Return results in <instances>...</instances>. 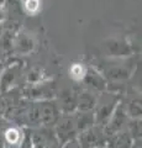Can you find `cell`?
Wrapping results in <instances>:
<instances>
[{
  "instance_id": "cell-1",
  "label": "cell",
  "mask_w": 142,
  "mask_h": 148,
  "mask_svg": "<svg viewBox=\"0 0 142 148\" xmlns=\"http://www.w3.org/2000/svg\"><path fill=\"white\" fill-rule=\"evenodd\" d=\"M119 103H120V96L115 92H109L106 90L100 92L98 95L97 104L93 109L95 125L104 127L109 121V119L111 117L114 110L116 109Z\"/></svg>"
},
{
  "instance_id": "cell-2",
  "label": "cell",
  "mask_w": 142,
  "mask_h": 148,
  "mask_svg": "<svg viewBox=\"0 0 142 148\" xmlns=\"http://www.w3.org/2000/svg\"><path fill=\"white\" fill-rule=\"evenodd\" d=\"M77 140L82 148H97L99 146L105 145L106 135L104 128L99 125H93L88 128L80 131L77 135Z\"/></svg>"
},
{
  "instance_id": "cell-3",
  "label": "cell",
  "mask_w": 142,
  "mask_h": 148,
  "mask_svg": "<svg viewBox=\"0 0 142 148\" xmlns=\"http://www.w3.org/2000/svg\"><path fill=\"white\" fill-rule=\"evenodd\" d=\"M53 131L56 133L61 146L68 140H71V138L77 137L78 131L75 127V121L73 114H62L57 123L54 125Z\"/></svg>"
},
{
  "instance_id": "cell-4",
  "label": "cell",
  "mask_w": 142,
  "mask_h": 148,
  "mask_svg": "<svg viewBox=\"0 0 142 148\" xmlns=\"http://www.w3.org/2000/svg\"><path fill=\"white\" fill-rule=\"evenodd\" d=\"M25 98L29 100H49L56 98V85L53 83H35L24 90Z\"/></svg>"
},
{
  "instance_id": "cell-5",
  "label": "cell",
  "mask_w": 142,
  "mask_h": 148,
  "mask_svg": "<svg viewBox=\"0 0 142 148\" xmlns=\"http://www.w3.org/2000/svg\"><path fill=\"white\" fill-rule=\"evenodd\" d=\"M40 115H41V126L53 128L54 125L61 117V110L54 99L41 100L40 101Z\"/></svg>"
},
{
  "instance_id": "cell-6",
  "label": "cell",
  "mask_w": 142,
  "mask_h": 148,
  "mask_svg": "<svg viewBox=\"0 0 142 148\" xmlns=\"http://www.w3.org/2000/svg\"><path fill=\"white\" fill-rule=\"evenodd\" d=\"M127 121H129V116H127L125 106H123V104L121 103V100H120V103L117 104L116 109L114 110L111 117L109 119V121L106 122V125L103 127L106 137L110 136V135H113V133H116L119 131H121V130H125L126 125H127Z\"/></svg>"
},
{
  "instance_id": "cell-7",
  "label": "cell",
  "mask_w": 142,
  "mask_h": 148,
  "mask_svg": "<svg viewBox=\"0 0 142 148\" xmlns=\"http://www.w3.org/2000/svg\"><path fill=\"white\" fill-rule=\"evenodd\" d=\"M56 103L62 114H73L77 110V91L71 88L56 94Z\"/></svg>"
},
{
  "instance_id": "cell-8",
  "label": "cell",
  "mask_w": 142,
  "mask_h": 148,
  "mask_svg": "<svg viewBox=\"0 0 142 148\" xmlns=\"http://www.w3.org/2000/svg\"><path fill=\"white\" fill-rule=\"evenodd\" d=\"M4 148H21L22 141H24L25 131L24 127L16 126V125H9L1 132Z\"/></svg>"
},
{
  "instance_id": "cell-9",
  "label": "cell",
  "mask_w": 142,
  "mask_h": 148,
  "mask_svg": "<svg viewBox=\"0 0 142 148\" xmlns=\"http://www.w3.org/2000/svg\"><path fill=\"white\" fill-rule=\"evenodd\" d=\"M83 82L88 89L98 92V94L105 91L108 88L106 79H105L99 72L94 71V69H86L84 78H83Z\"/></svg>"
},
{
  "instance_id": "cell-10",
  "label": "cell",
  "mask_w": 142,
  "mask_h": 148,
  "mask_svg": "<svg viewBox=\"0 0 142 148\" xmlns=\"http://www.w3.org/2000/svg\"><path fill=\"white\" fill-rule=\"evenodd\" d=\"M134 141L135 140L132 138V136L125 128L108 136L106 141H105V146L106 148H131Z\"/></svg>"
},
{
  "instance_id": "cell-11",
  "label": "cell",
  "mask_w": 142,
  "mask_h": 148,
  "mask_svg": "<svg viewBox=\"0 0 142 148\" xmlns=\"http://www.w3.org/2000/svg\"><path fill=\"white\" fill-rule=\"evenodd\" d=\"M98 92L93 90L85 89L77 91V110L79 111H91L94 109L98 100Z\"/></svg>"
},
{
  "instance_id": "cell-12",
  "label": "cell",
  "mask_w": 142,
  "mask_h": 148,
  "mask_svg": "<svg viewBox=\"0 0 142 148\" xmlns=\"http://www.w3.org/2000/svg\"><path fill=\"white\" fill-rule=\"evenodd\" d=\"M19 74L20 71L16 66L1 71V73H0V94H5V92L12 90Z\"/></svg>"
},
{
  "instance_id": "cell-13",
  "label": "cell",
  "mask_w": 142,
  "mask_h": 148,
  "mask_svg": "<svg viewBox=\"0 0 142 148\" xmlns=\"http://www.w3.org/2000/svg\"><path fill=\"white\" fill-rule=\"evenodd\" d=\"M26 128H35L41 126V115H40V101L30 100L27 104L26 114Z\"/></svg>"
},
{
  "instance_id": "cell-14",
  "label": "cell",
  "mask_w": 142,
  "mask_h": 148,
  "mask_svg": "<svg viewBox=\"0 0 142 148\" xmlns=\"http://www.w3.org/2000/svg\"><path fill=\"white\" fill-rule=\"evenodd\" d=\"M73 116H74V121H75V127L77 131L79 133L80 131L88 128L90 126L95 125V120H94V112L91 111H79L75 110L73 112Z\"/></svg>"
},
{
  "instance_id": "cell-15",
  "label": "cell",
  "mask_w": 142,
  "mask_h": 148,
  "mask_svg": "<svg viewBox=\"0 0 142 148\" xmlns=\"http://www.w3.org/2000/svg\"><path fill=\"white\" fill-rule=\"evenodd\" d=\"M130 75H131V71L125 67H111L109 69H105L103 77L105 79H109L111 82H121L130 78Z\"/></svg>"
},
{
  "instance_id": "cell-16",
  "label": "cell",
  "mask_w": 142,
  "mask_h": 148,
  "mask_svg": "<svg viewBox=\"0 0 142 148\" xmlns=\"http://www.w3.org/2000/svg\"><path fill=\"white\" fill-rule=\"evenodd\" d=\"M129 119H141L142 114V106H141V100L140 99H134L130 101L129 108L126 110Z\"/></svg>"
},
{
  "instance_id": "cell-17",
  "label": "cell",
  "mask_w": 142,
  "mask_h": 148,
  "mask_svg": "<svg viewBox=\"0 0 142 148\" xmlns=\"http://www.w3.org/2000/svg\"><path fill=\"white\" fill-rule=\"evenodd\" d=\"M85 71H86V69L82 66V64L75 63V64H73V66L69 68V77L72 78L73 80L80 82V80H83Z\"/></svg>"
},
{
  "instance_id": "cell-18",
  "label": "cell",
  "mask_w": 142,
  "mask_h": 148,
  "mask_svg": "<svg viewBox=\"0 0 142 148\" xmlns=\"http://www.w3.org/2000/svg\"><path fill=\"white\" fill-rule=\"evenodd\" d=\"M61 148H82V147L79 145V142H78L77 137H74V138H71V140H68L67 142L63 143Z\"/></svg>"
},
{
  "instance_id": "cell-19",
  "label": "cell",
  "mask_w": 142,
  "mask_h": 148,
  "mask_svg": "<svg viewBox=\"0 0 142 148\" xmlns=\"http://www.w3.org/2000/svg\"><path fill=\"white\" fill-rule=\"evenodd\" d=\"M6 109H8V101L4 94H0V116H4Z\"/></svg>"
},
{
  "instance_id": "cell-20",
  "label": "cell",
  "mask_w": 142,
  "mask_h": 148,
  "mask_svg": "<svg viewBox=\"0 0 142 148\" xmlns=\"http://www.w3.org/2000/svg\"><path fill=\"white\" fill-rule=\"evenodd\" d=\"M9 125H10V123H9V121H8L5 117L0 116V133H1L4 131V128H5L6 126H9Z\"/></svg>"
},
{
  "instance_id": "cell-21",
  "label": "cell",
  "mask_w": 142,
  "mask_h": 148,
  "mask_svg": "<svg viewBox=\"0 0 142 148\" xmlns=\"http://www.w3.org/2000/svg\"><path fill=\"white\" fill-rule=\"evenodd\" d=\"M131 148H141V138H139V140H135L134 143H132Z\"/></svg>"
},
{
  "instance_id": "cell-22",
  "label": "cell",
  "mask_w": 142,
  "mask_h": 148,
  "mask_svg": "<svg viewBox=\"0 0 142 148\" xmlns=\"http://www.w3.org/2000/svg\"><path fill=\"white\" fill-rule=\"evenodd\" d=\"M0 148H4V141H3V135L0 133Z\"/></svg>"
},
{
  "instance_id": "cell-23",
  "label": "cell",
  "mask_w": 142,
  "mask_h": 148,
  "mask_svg": "<svg viewBox=\"0 0 142 148\" xmlns=\"http://www.w3.org/2000/svg\"><path fill=\"white\" fill-rule=\"evenodd\" d=\"M97 148H106V146L103 145V146H99V147H97Z\"/></svg>"
}]
</instances>
